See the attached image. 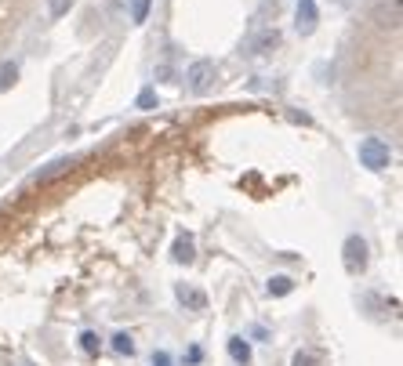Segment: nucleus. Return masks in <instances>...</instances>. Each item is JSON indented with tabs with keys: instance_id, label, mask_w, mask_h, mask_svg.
<instances>
[{
	"instance_id": "obj_3",
	"label": "nucleus",
	"mask_w": 403,
	"mask_h": 366,
	"mask_svg": "<svg viewBox=\"0 0 403 366\" xmlns=\"http://www.w3.org/2000/svg\"><path fill=\"white\" fill-rule=\"evenodd\" d=\"M185 80H189V91L193 95H207L211 88H215V66H211L207 58H197L193 66H189Z\"/></svg>"
},
{
	"instance_id": "obj_17",
	"label": "nucleus",
	"mask_w": 403,
	"mask_h": 366,
	"mask_svg": "<svg viewBox=\"0 0 403 366\" xmlns=\"http://www.w3.org/2000/svg\"><path fill=\"white\" fill-rule=\"evenodd\" d=\"M138 105H142V109H150V105H153V91H142V98H138Z\"/></svg>"
},
{
	"instance_id": "obj_16",
	"label": "nucleus",
	"mask_w": 403,
	"mask_h": 366,
	"mask_svg": "<svg viewBox=\"0 0 403 366\" xmlns=\"http://www.w3.org/2000/svg\"><path fill=\"white\" fill-rule=\"evenodd\" d=\"M70 4H73V0H51V18H58V15L66 11Z\"/></svg>"
},
{
	"instance_id": "obj_5",
	"label": "nucleus",
	"mask_w": 403,
	"mask_h": 366,
	"mask_svg": "<svg viewBox=\"0 0 403 366\" xmlns=\"http://www.w3.org/2000/svg\"><path fill=\"white\" fill-rule=\"evenodd\" d=\"M272 48H280V33H277V29H265V33H258V36H254L251 44L244 48V55L258 58V55H269Z\"/></svg>"
},
{
	"instance_id": "obj_10",
	"label": "nucleus",
	"mask_w": 403,
	"mask_h": 366,
	"mask_svg": "<svg viewBox=\"0 0 403 366\" xmlns=\"http://www.w3.org/2000/svg\"><path fill=\"white\" fill-rule=\"evenodd\" d=\"M150 8H153V0H131V22L142 26L150 18Z\"/></svg>"
},
{
	"instance_id": "obj_6",
	"label": "nucleus",
	"mask_w": 403,
	"mask_h": 366,
	"mask_svg": "<svg viewBox=\"0 0 403 366\" xmlns=\"http://www.w3.org/2000/svg\"><path fill=\"white\" fill-rule=\"evenodd\" d=\"M298 33L302 36H309L312 29H316V22H320V11H316V0H298Z\"/></svg>"
},
{
	"instance_id": "obj_15",
	"label": "nucleus",
	"mask_w": 403,
	"mask_h": 366,
	"mask_svg": "<svg viewBox=\"0 0 403 366\" xmlns=\"http://www.w3.org/2000/svg\"><path fill=\"white\" fill-rule=\"evenodd\" d=\"M294 366H316V355L312 352H298V355H294Z\"/></svg>"
},
{
	"instance_id": "obj_8",
	"label": "nucleus",
	"mask_w": 403,
	"mask_h": 366,
	"mask_svg": "<svg viewBox=\"0 0 403 366\" xmlns=\"http://www.w3.org/2000/svg\"><path fill=\"white\" fill-rule=\"evenodd\" d=\"M178 297L185 301L189 309H197V312H204V309H207V297H204L200 290H189V287H178Z\"/></svg>"
},
{
	"instance_id": "obj_7",
	"label": "nucleus",
	"mask_w": 403,
	"mask_h": 366,
	"mask_svg": "<svg viewBox=\"0 0 403 366\" xmlns=\"http://www.w3.org/2000/svg\"><path fill=\"white\" fill-rule=\"evenodd\" d=\"M171 257H175V262L178 265H189V262H193V240H189V236H178V240H175V247H171Z\"/></svg>"
},
{
	"instance_id": "obj_9",
	"label": "nucleus",
	"mask_w": 403,
	"mask_h": 366,
	"mask_svg": "<svg viewBox=\"0 0 403 366\" xmlns=\"http://www.w3.org/2000/svg\"><path fill=\"white\" fill-rule=\"evenodd\" d=\"M15 80H18V66L15 62H0V91H8Z\"/></svg>"
},
{
	"instance_id": "obj_1",
	"label": "nucleus",
	"mask_w": 403,
	"mask_h": 366,
	"mask_svg": "<svg viewBox=\"0 0 403 366\" xmlns=\"http://www.w3.org/2000/svg\"><path fill=\"white\" fill-rule=\"evenodd\" d=\"M356 156H359V163H364L367 170H385L392 163V149L381 138H364L359 149H356Z\"/></svg>"
},
{
	"instance_id": "obj_14",
	"label": "nucleus",
	"mask_w": 403,
	"mask_h": 366,
	"mask_svg": "<svg viewBox=\"0 0 403 366\" xmlns=\"http://www.w3.org/2000/svg\"><path fill=\"white\" fill-rule=\"evenodd\" d=\"M80 344H84V352H98V337H95V334H84Z\"/></svg>"
},
{
	"instance_id": "obj_2",
	"label": "nucleus",
	"mask_w": 403,
	"mask_h": 366,
	"mask_svg": "<svg viewBox=\"0 0 403 366\" xmlns=\"http://www.w3.org/2000/svg\"><path fill=\"white\" fill-rule=\"evenodd\" d=\"M342 262H345L349 276H359V272L367 269L371 257H367V240H364V236H349L345 247H342Z\"/></svg>"
},
{
	"instance_id": "obj_13",
	"label": "nucleus",
	"mask_w": 403,
	"mask_h": 366,
	"mask_svg": "<svg viewBox=\"0 0 403 366\" xmlns=\"http://www.w3.org/2000/svg\"><path fill=\"white\" fill-rule=\"evenodd\" d=\"M113 348H117V352H127V355H131V352H135V341L127 337V334H117V337H113Z\"/></svg>"
},
{
	"instance_id": "obj_4",
	"label": "nucleus",
	"mask_w": 403,
	"mask_h": 366,
	"mask_svg": "<svg viewBox=\"0 0 403 366\" xmlns=\"http://www.w3.org/2000/svg\"><path fill=\"white\" fill-rule=\"evenodd\" d=\"M399 0H378V8H374V22L381 26V29H399Z\"/></svg>"
},
{
	"instance_id": "obj_12",
	"label": "nucleus",
	"mask_w": 403,
	"mask_h": 366,
	"mask_svg": "<svg viewBox=\"0 0 403 366\" xmlns=\"http://www.w3.org/2000/svg\"><path fill=\"white\" fill-rule=\"evenodd\" d=\"M229 352H232V359H237V362H247V359H251V348H247V344H240V337L229 341Z\"/></svg>"
},
{
	"instance_id": "obj_11",
	"label": "nucleus",
	"mask_w": 403,
	"mask_h": 366,
	"mask_svg": "<svg viewBox=\"0 0 403 366\" xmlns=\"http://www.w3.org/2000/svg\"><path fill=\"white\" fill-rule=\"evenodd\" d=\"M291 276H272L269 279V294H277V297H284V294H291Z\"/></svg>"
}]
</instances>
